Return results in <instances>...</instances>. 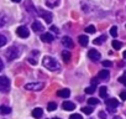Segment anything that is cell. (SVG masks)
<instances>
[{
  "instance_id": "obj_23",
  "label": "cell",
  "mask_w": 126,
  "mask_h": 119,
  "mask_svg": "<svg viewBox=\"0 0 126 119\" xmlns=\"http://www.w3.org/2000/svg\"><path fill=\"white\" fill-rule=\"evenodd\" d=\"M112 47L115 48V50H119V48H121L122 47V43L120 42V41H112Z\"/></svg>"
},
{
  "instance_id": "obj_18",
  "label": "cell",
  "mask_w": 126,
  "mask_h": 119,
  "mask_svg": "<svg viewBox=\"0 0 126 119\" xmlns=\"http://www.w3.org/2000/svg\"><path fill=\"white\" fill-rule=\"evenodd\" d=\"M109 76H110V73H109V71L108 70H103V71H100L99 72V78L100 79H108L109 78Z\"/></svg>"
},
{
  "instance_id": "obj_4",
  "label": "cell",
  "mask_w": 126,
  "mask_h": 119,
  "mask_svg": "<svg viewBox=\"0 0 126 119\" xmlns=\"http://www.w3.org/2000/svg\"><path fill=\"white\" fill-rule=\"evenodd\" d=\"M37 14L47 22V24H51L52 22V19H53V15H52V13H49V11H46V10H43V9H40V10H37Z\"/></svg>"
},
{
  "instance_id": "obj_26",
  "label": "cell",
  "mask_w": 126,
  "mask_h": 119,
  "mask_svg": "<svg viewBox=\"0 0 126 119\" xmlns=\"http://www.w3.org/2000/svg\"><path fill=\"white\" fill-rule=\"evenodd\" d=\"M82 110H83V113H84V114H88V115L93 113V108H90V107H84Z\"/></svg>"
},
{
  "instance_id": "obj_32",
  "label": "cell",
  "mask_w": 126,
  "mask_h": 119,
  "mask_svg": "<svg viewBox=\"0 0 126 119\" xmlns=\"http://www.w3.org/2000/svg\"><path fill=\"white\" fill-rule=\"evenodd\" d=\"M99 117H100V119H106V114H105V112H99Z\"/></svg>"
},
{
  "instance_id": "obj_15",
  "label": "cell",
  "mask_w": 126,
  "mask_h": 119,
  "mask_svg": "<svg viewBox=\"0 0 126 119\" xmlns=\"http://www.w3.org/2000/svg\"><path fill=\"white\" fill-rule=\"evenodd\" d=\"M42 114H43V112H42L41 108H35V109L32 110V117H33V118L40 119V118L42 117Z\"/></svg>"
},
{
  "instance_id": "obj_25",
  "label": "cell",
  "mask_w": 126,
  "mask_h": 119,
  "mask_svg": "<svg viewBox=\"0 0 126 119\" xmlns=\"http://www.w3.org/2000/svg\"><path fill=\"white\" fill-rule=\"evenodd\" d=\"M56 108H57V104H56L54 102H51V103L47 104V109H48L49 112H51V110H54Z\"/></svg>"
},
{
  "instance_id": "obj_5",
  "label": "cell",
  "mask_w": 126,
  "mask_h": 119,
  "mask_svg": "<svg viewBox=\"0 0 126 119\" xmlns=\"http://www.w3.org/2000/svg\"><path fill=\"white\" fill-rule=\"evenodd\" d=\"M42 88H43V83H42V82H33V83H27V84H25V89H27V91L37 92V91H41Z\"/></svg>"
},
{
  "instance_id": "obj_41",
  "label": "cell",
  "mask_w": 126,
  "mask_h": 119,
  "mask_svg": "<svg viewBox=\"0 0 126 119\" xmlns=\"http://www.w3.org/2000/svg\"><path fill=\"white\" fill-rule=\"evenodd\" d=\"M90 119H93V118H90Z\"/></svg>"
},
{
  "instance_id": "obj_8",
  "label": "cell",
  "mask_w": 126,
  "mask_h": 119,
  "mask_svg": "<svg viewBox=\"0 0 126 119\" xmlns=\"http://www.w3.org/2000/svg\"><path fill=\"white\" fill-rule=\"evenodd\" d=\"M62 43H63V46L67 47V48H73V46H74V43H73V41H72V39L69 36H64V37H63L62 39Z\"/></svg>"
},
{
  "instance_id": "obj_29",
  "label": "cell",
  "mask_w": 126,
  "mask_h": 119,
  "mask_svg": "<svg viewBox=\"0 0 126 119\" xmlns=\"http://www.w3.org/2000/svg\"><path fill=\"white\" fill-rule=\"evenodd\" d=\"M5 43H6V37H5L4 35H1V36H0V46L3 47Z\"/></svg>"
},
{
  "instance_id": "obj_16",
  "label": "cell",
  "mask_w": 126,
  "mask_h": 119,
  "mask_svg": "<svg viewBox=\"0 0 126 119\" xmlns=\"http://www.w3.org/2000/svg\"><path fill=\"white\" fill-rule=\"evenodd\" d=\"M58 4H59V0H46V5L51 9L58 6Z\"/></svg>"
},
{
  "instance_id": "obj_6",
  "label": "cell",
  "mask_w": 126,
  "mask_h": 119,
  "mask_svg": "<svg viewBox=\"0 0 126 119\" xmlns=\"http://www.w3.org/2000/svg\"><path fill=\"white\" fill-rule=\"evenodd\" d=\"M88 56H89V58L92 60V61H99L100 57H101L100 52L96 51L95 48H90V50L88 51Z\"/></svg>"
},
{
  "instance_id": "obj_22",
  "label": "cell",
  "mask_w": 126,
  "mask_h": 119,
  "mask_svg": "<svg viewBox=\"0 0 126 119\" xmlns=\"http://www.w3.org/2000/svg\"><path fill=\"white\" fill-rule=\"evenodd\" d=\"M0 112H1V114H9L11 112V108H9L6 105H1L0 107Z\"/></svg>"
},
{
  "instance_id": "obj_33",
  "label": "cell",
  "mask_w": 126,
  "mask_h": 119,
  "mask_svg": "<svg viewBox=\"0 0 126 119\" xmlns=\"http://www.w3.org/2000/svg\"><path fill=\"white\" fill-rule=\"evenodd\" d=\"M120 98H121L122 100H126V92H121V93H120Z\"/></svg>"
},
{
  "instance_id": "obj_38",
  "label": "cell",
  "mask_w": 126,
  "mask_h": 119,
  "mask_svg": "<svg viewBox=\"0 0 126 119\" xmlns=\"http://www.w3.org/2000/svg\"><path fill=\"white\" fill-rule=\"evenodd\" d=\"M124 58H125V60H126V51H125V52H124Z\"/></svg>"
},
{
  "instance_id": "obj_35",
  "label": "cell",
  "mask_w": 126,
  "mask_h": 119,
  "mask_svg": "<svg viewBox=\"0 0 126 119\" xmlns=\"http://www.w3.org/2000/svg\"><path fill=\"white\" fill-rule=\"evenodd\" d=\"M27 61H29L30 63H32V65H37V62L35 61V60H32V58H29V60H27Z\"/></svg>"
},
{
  "instance_id": "obj_27",
  "label": "cell",
  "mask_w": 126,
  "mask_h": 119,
  "mask_svg": "<svg viewBox=\"0 0 126 119\" xmlns=\"http://www.w3.org/2000/svg\"><path fill=\"white\" fill-rule=\"evenodd\" d=\"M85 31L89 32V34H94V32H95V27H94L93 25H89V26L85 27Z\"/></svg>"
},
{
  "instance_id": "obj_36",
  "label": "cell",
  "mask_w": 126,
  "mask_h": 119,
  "mask_svg": "<svg viewBox=\"0 0 126 119\" xmlns=\"http://www.w3.org/2000/svg\"><path fill=\"white\" fill-rule=\"evenodd\" d=\"M51 30H52L54 34H58V32H59V31L57 30V27H56V26H52V27H51Z\"/></svg>"
},
{
  "instance_id": "obj_37",
  "label": "cell",
  "mask_w": 126,
  "mask_h": 119,
  "mask_svg": "<svg viewBox=\"0 0 126 119\" xmlns=\"http://www.w3.org/2000/svg\"><path fill=\"white\" fill-rule=\"evenodd\" d=\"M13 1H14V3H20L21 0H13Z\"/></svg>"
},
{
  "instance_id": "obj_34",
  "label": "cell",
  "mask_w": 126,
  "mask_h": 119,
  "mask_svg": "<svg viewBox=\"0 0 126 119\" xmlns=\"http://www.w3.org/2000/svg\"><path fill=\"white\" fill-rule=\"evenodd\" d=\"M103 65H104L105 67H110V66H111L112 63H111L110 61H104V62H103Z\"/></svg>"
},
{
  "instance_id": "obj_10",
  "label": "cell",
  "mask_w": 126,
  "mask_h": 119,
  "mask_svg": "<svg viewBox=\"0 0 126 119\" xmlns=\"http://www.w3.org/2000/svg\"><path fill=\"white\" fill-rule=\"evenodd\" d=\"M32 30L36 31V32H42L43 31V25L40 21H35V22H32Z\"/></svg>"
},
{
  "instance_id": "obj_13",
  "label": "cell",
  "mask_w": 126,
  "mask_h": 119,
  "mask_svg": "<svg viewBox=\"0 0 126 119\" xmlns=\"http://www.w3.org/2000/svg\"><path fill=\"white\" fill-rule=\"evenodd\" d=\"M69 94H71V91L69 89H61V91L57 92V96L58 97H62V98H67V97H69Z\"/></svg>"
},
{
  "instance_id": "obj_11",
  "label": "cell",
  "mask_w": 126,
  "mask_h": 119,
  "mask_svg": "<svg viewBox=\"0 0 126 119\" xmlns=\"http://www.w3.org/2000/svg\"><path fill=\"white\" fill-rule=\"evenodd\" d=\"M105 103H106L108 108H116V107L119 105V100H116L115 98H110V99H108Z\"/></svg>"
},
{
  "instance_id": "obj_19",
  "label": "cell",
  "mask_w": 126,
  "mask_h": 119,
  "mask_svg": "<svg viewBox=\"0 0 126 119\" xmlns=\"http://www.w3.org/2000/svg\"><path fill=\"white\" fill-rule=\"evenodd\" d=\"M95 88H96V84H95V83H93L90 87L85 88V93H87V94H93V93L95 92Z\"/></svg>"
},
{
  "instance_id": "obj_14",
  "label": "cell",
  "mask_w": 126,
  "mask_h": 119,
  "mask_svg": "<svg viewBox=\"0 0 126 119\" xmlns=\"http://www.w3.org/2000/svg\"><path fill=\"white\" fill-rule=\"evenodd\" d=\"M62 57H63V61H64L66 63H68L71 61V58H72V55L69 51H63L62 52Z\"/></svg>"
},
{
  "instance_id": "obj_1",
  "label": "cell",
  "mask_w": 126,
  "mask_h": 119,
  "mask_svg": "<svg viewBox=\"0 0 126 119\" xmlns=\"http://www.w3.org/2000/svg\"><path fill=\"white\" fill-rule=\"evenodd\" d=\"M42 65H43L47 70H49V71H53V72H56V71H61V65L56 61L53 57L45 56L43 60H42Z\"/></svg>"
},
{
  "instance_id": "obj_3",
  "label": "cell",
  "mask_w": 126,
  "mask_h": 119,
  "mask_svg": "<svg viewBox=\"0 0 126 119\" xmlns=\"http://www.w3.org/2000/svg\"><path fill=\"white\" fill-rule=\"evenodd\" d=\"M0 89H1L3 93H8L10 91V81L5 76L0 77Z\"/></svg>"
},
{
  "instance_id": "obj_21",
  "label": "cell",
  "mask_w": 126,
  "mask_h": 119,
  "mask_svg": "<svg viewBox=\"0 0 126 119\" xmlns=\"http://www.w3.org/2000/svg\"><path fill=\"white\" fill-rule=\"evenodd\" d=\"M106 93H108V89H106V87H100L99 88V96L101 97V98H105L106 97Z\"/></svg>"
},
{
  "instance_id": "obj_20",
  "label": "cell",
  "mask_w": 126,
  "mask_h": 119,
  "mask_svg": "<svg viewBox=\"0 0 126 119\" xmlns=\"http://www.w3.org/2000/svg\"><path fill=\"white\" fill-rule=\"evenodd\" d=\"M105 40H106V36L103 35V36H100V37H96V39L94 40V43H95V45H101Z\"/></svg>"
},
{
  "instance_id": "obj_42",
  "label": "cell",
  "mask_w": 126,
  "mask_h": 119,
  "mask_svg": "<svg viewBox=\"0 0 126 119\" xmlns=\"http://www.w3.org/2000/svg\"><path fill=\"white\" fill-rule=\"evenodd\" d=\"M125 27H126V25H125Z\"/></svg>"
},
{
  "instance_id": "obj_24",
  "label": "cell",
  "mask_w": 126,
  "mask_h": 119,
  "mask_svg": "<svg viewBox=\"0 0 126 119\" xmlns=\"http://www.w3.org/2000/svg\"><path fill=\"white\" fill-rule=\"evenodd\" d=\"M110 35H111L112 37H116V36H117V27H116V26H112V27L110 29Z\"/></svg>"
},
{
  "instance_id": "obj_17",
  "label": "cell",
  "mask_w": 126,
  "mask_h": 119,
  "mask_svg": "<svg viewBox=\"0 0 126 119\" xmlns=\"http://www.w3.org/2000/svg\"><path fill=\"white\" fill-rule=\"evenodd\" d=\"M78 41H79V43H80L82 46H87L88 42H89V40H88V37H87L85 35H80V36L78 37Z\"/></svg>"
},
{
  "instance_id": "obj_12",
  "label": "cell",
  "mask_w": 126,
  "mask_h": 119,
  "mask_svg": "<svg viewBox=\"0 0 126 119\" xmlns=\"http://www.w3.org/2000/svg\"><path fill=\"white\" fill-rule=\"evenodd\" d=\"M62 107H63V109H64V110H73L76 108V104L72 103V102H63Z\"/></svg>"
},
{
  "instance_id": "obj_2",
  "label": "cell",
  "mask_w": 126,
  "mask_h": 119,
  "mask_svg": "<svg viewBox=\"0 0 126 119\" xmlns=\"http://www.w3.org/2000/svg\"><path fill=\"white\" fill-rule=\"evenodd\" d=\"M19 55H20V51H19V48H17V47H15V46H13V47L8 48V50H6V52H5V57L9 60V61H13V60L17 58V57H19Z\"/></svg>"
},
{
  "instance_id": "obj_9",
  "label": "cell",
  "mask_w": 126,
  "mask_h": 119,
  "mask_svg": "<svg viewBox=\"0 0 126 119\" xmlns=\"http://www.w3.org/2000/svg\"><path fill=\"white\" fill-rule=\"evenodd\" d=\"M53 35L52 34H49V32H46V34H42L41 35V40L43 41V42H47V43H51L52 41H53Z\"/></svg>"
},
{
  "instance_id": "obj_39",
  "label": "cell",
  "mask_w": 126,
  "mask_h": 119,
  "mask_svg": "<svg viewBox=\"0 0 126 119\" xmlns=\"http://www.w3.org/2000/svg\"><path fill=\"white\" fill-rule=\"evenodd\" d=\"M112 119H121L120 117H115V118H112Z\"/></svg>"
},
{
  "instance_id": "obj_28",
  "label": "cell",
  "mask_w": 126,
  "mask_h": 119,
  "mask_svg": "<svg viewBox=\"0 0 126 119\" xmlns=\"http://www.w3.org/2000/svg\"><path fill=\"white\" fill-rule=\"evenodd\" d=\"M88 103L92 104V105H95V104L99 103V100H98L96 98H89V99H88Z\"/></svg>"
},
{
  "instance_id": "obj_40",
  "label": "cell",
  "mask_w": 126,
  "mask_h": 119,
  "mask_svg": "<svg viewBox=\"0 0 126 119\" xmlns=\"http://www.w3.org/2000/svg\"><path fill=\"white\" fill-rule=\"evenodd\" d=\"M53 119H61V118H57V117H56V118H53Z\"/></svg>"
},
{
  "instance_id": "obj_7",
  "label": "cell",
  "mask_w": 126,
  "mask_h": 119,
  "mask_svg": "<svg viewBox=\"0 0 126 119\" xmlns=\"http://www.w3.org/2000/svg\"><path fill=\"white\" fill-rule=\"evenodd\" d=\"M16 34H17V36H20V37H22V39H26V37H29L30 31H29V29H27L26 26H20V27H17Z\"/></svg>"
},
{
  "instance_id": "obj_31",
  "label": "cell",
  "mask_w": 126,
  "mask_h": 119,
  "mask_svg": "<svg viewBox=\"0 0 126 119\" xmlns=\"http://www.w3.org/2000/svg\"><path fill=\"white\" fill-rule=\"evenodd\" d=\"M69 119H83V118H82L80 114H72V115L69 117Z\"/></svg>"
},
{
  "instance_id": "obj_30",
  "label": "cell",
  "mask_w": 126,
  "mask_h": 119,
  "mask_svg": "<svg viewBox=\"0 0 126 119\" xmlns=\"http://www.w3.org/2000/svg\"><path fill=\"white\" fill-rule=\"evenodd\" d=\"M119 81H120V83H122L124 86H126V76H121V77H119Z\"/></svg>"
}]
</instances>
